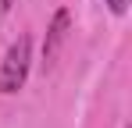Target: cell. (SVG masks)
Returning <instances> with one entry per match:
<instances>
[{"label":"cell","mask_w":132,"mask_h":128,"mask_svg":"<svg viewBox=\"0 0 132 128\" xmlns=\"http://www.w3.org/2000/svg\"><path fill=\"white\" fill-rule=\"evenodd\" d=\"M29 64H32V39H29V36H18V39L7 46L4 64H0V93H4V96L18 93V89L25 85Z\"/></svg>","instance_id":"6da1fadb"},{"label":"cell","mask_w":132,"mask_h":128,"mask_svg":"<svg viewBox=\"0 0 132 128\" xmlns=\"http://www.w3.org/2000/svg\"><path fill=\"white\" fill-rule=\"evenodd\" d=\"M68 29H71V11L68 7H57V14H54L50 29H46V39H43V64L46 68L57 61V53H61V46L68 39Z\"/></svg>","instance_id":"7a4b0ae2"},{"label":"cell","mask_w":132,"mask_h":128,"mask_svg":"<svg viewBox=\"0 0 132 128\" xmlns=\"http://www.w3.org/2000/svg\"><path fill=\"white\" fill-rule=\"evenodd\" d=\"M104 4L111 7V14H118V18H121V14L129 11V4H132V0H104Z\"/></svg>","instance_id":"3957f363"},{"label":"cell","mask_w":132,"mask_h":128,"mask_svg":"<svg viewBox=\"0 0 132 128\" xmlns=\"http://www.w3.org/2000/svg\"><path fill=\"white\" fill-rule=\"evenodd\" d=\"M14 4H18V0H0V21L11 14V7H14Z\"/></svg>","instance_id":"277c9868"}]
</instances>
